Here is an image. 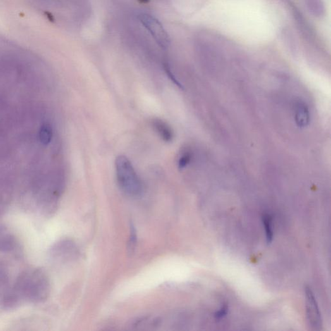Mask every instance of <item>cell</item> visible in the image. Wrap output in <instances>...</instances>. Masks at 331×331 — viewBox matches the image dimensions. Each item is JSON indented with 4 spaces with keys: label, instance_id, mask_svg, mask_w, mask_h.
<instances>
[{
    "label": "cell",
    "instance_id": "cell-8",
    "mask_svg": "<svg viewBox=\"0 0 331 331\" xmlns=\"http://www.w3.org/2000/svg\"><path fill=\"white\" fill-rule=\"evenodd\" d=\"M307 8L315 16H322L325 12L324 5L322 0H304Z\"/></svg>",
    "mask_w": 331,
    "mask_h": 331
},
{
    "label": "cell",
    "instance_id": "cell-5",
    "mask_svg": "<svg viewBox=\"0 0 331 331\" xmlns=\"http://www.w3.org/2000/svg\"><path fill=\"white\" fill-rule=\"evenodd\" d=\"M306 299L307 315L309 324L315 330H320L322 326V320L317 301L313 291L309 287L305 289Z\"/></svg>",
    "mask_w": 331,
    "mask_h": 331
},
{
    "label": "cell",
    "instance_id": "cell-11",
    "mask_svg": "<svg viewBox=\"0 0 331 331\" xmlns=\"http://www.w3.org/2000/svg\"><path fill=\"white\" fill-rule=\"evenodd\" d=\"M262 222L264 229H265L266 240H267V243H270L274 237L272 217L268 214L263 215Z\"/></svg>",
    "mask_w": 331,
    "mask_h": 331
},
{
    "label": "cell",
    "instance_id": "cell-9",
    "mask_svg": "<svg viewBox=\"0 0 331 331\" xmlns=\"http://www.w3.org/2000/svg\"><path fill=\"white\" fill-rule=\"evenodd\" d=\"M9 277L7 268L4 264L0 263V298L10 289Z\"/></svg>",
    "mask_w": 331,
    "mask_h": 331
},
{
    "label": "cell",
    "instance_id": "cell-2",
    "mask_svg": "<svg viewBox=\"0 0 331 331\" xmlns=\"http://www.w3.org/2000/svg\"><path fill=\"white\" fill-rule=\"evenodd\" d=\"M117 183L124 193L129 196H140L143 184L130 160L124 155H119L115 160Z\"/></svg>",
    "mask_w": 331,
    "mask_h": 331
},
{
    "label": "cell",
    "instance_id": "cell-1",
    "mask_svg": "<svg viewBox=\"0 0 331 331\" xmlns=\"http://www.w3.org/2000/svg\"><path fill=\"white\" fill-rule=\"evenodd\" d=\"M50 289L49 278L40 268L24 271L12 286V292L18 304L22 301L42 303L49 297Z\"/></svg>",
    "mask_w": 331,
    "mask_h": 331
},
{
    "label": "cell",
    "instance_id": "cell-12",
    "mask_svg": "<svg viewBox=\"0 0 331 331\" xmlns=\"http://www.w3.org/2000/svg\"><path fill=\"white\" fill-rule=\"evenodd\" d=\"M192 159V155L189 151L185 150L181 153L178 159V167L179 169H184L190 163Z\"/></svg>",
    "mask_w": 331,
    "mask_h": 331
},
{
    "label": "cell",
    "instance_id": "cell-3",
    "mask_svg": "<svg viewBox=\"0 0 331 331\" xmlns=\"http://www.w3.org/2000/svg\"><path fill=\"white\" fill-rule=\"evenodd\" d=\"M78 246L70 239H62L50 249L49 256L57 263H65L76 260L79 256Z\"/></svg>",
    "mask_w": 331,
    "mask_h": 331
},
{
    "label": "cell",
    "instance_id": "cell-13",
    "mask_svg": "<svg viewBox=\"0 0 331 331\" xmlns=\"http://www.w3.org/2000/svg\"><path fill=\"white\" fill-rule=\"evenodd\" d=\"M136 235L135 227L133 226L131 227L130 237H129V241L128 243L129 250L133 252L136 245Z\"/></svg>",
    "mask_w": 331,
    "mask_h": 331
},
{
    "label": "cell",
    "instance_id": "cell-4",
    "mask_svg": "<svg viewBox=\"0 0 331 331\" xmlns=\"http://www.w3.org/2000/svg\"><path fill=\"white\" fill-rule=\"evenodd\" d=\"M139 19L160 47L164 49L170 47L171 40L169 35L159 20L146 14H140Z\"/></svg>",
    "mask_w": 331,
    "mask_h": 331
},
{
    "label": "cell",
    "instance_id": "cell-14",
    "mask_svg": "<svg viewBox=\"0 0 331 331\" xmlns=\"http://www.w3.org/2000/svg\"><path fill=\"white\" fill-rule=\"evenodd\" d=\"M229 311V308L227 305H224V306L222 307V308L219 309V311H217L215 314V318L216 320H220L223 318H224L225 316L227 315Z\"/></svg>",
    "mask_w": 331,
    "mask_h": 331
},
{
    "label": "cell",
    "instance_id": "cell-6",
    "mask_svg": "<svg viewBox=\"0 0 331 331\" xmlns=\"http://www.w3.org/2000/svg\"><path fill=\"white\" fill-rule=\"evenodd\" d=\"M294 121L297 127L306 128L311 121V114L308 105L303 102H297L294 107Z\"/></svg>",
    "mask_w": 331,
    "mask_h": 331
},
{
    "label": "cell",
    "instance_id": "cell-10",
    "mask_svg": "<svg viewBox=\"0 0 331 331\" xmlns=\"http://www.w3.org/2000/svg\"><path fill=\"white\" fill-rule=\"evenodd\" d=\"M39 138L42 145L47 146L51 142L52 139V129L49 124H44L41 126L39 131Z\"/></svg>",
    "mask_w": 331,
    "mask_h": 331
},
{
    "label": "cell",
    "instance_id": "cell-7",
    "mask_svg": "<svg viewBox=\"0 0 331 331\" xmlns=\"http://www.w3.org/2000/svg\"><path fill=\"white\" fill-rule=\"evenodd\" d=\"M152 126L163 141L167 143L172 142L174 138V131L167 122L155 119L152 121Z\"/></svg>",
    "mask_w": 331,
    "mask_h": 331
}]
</instances>
